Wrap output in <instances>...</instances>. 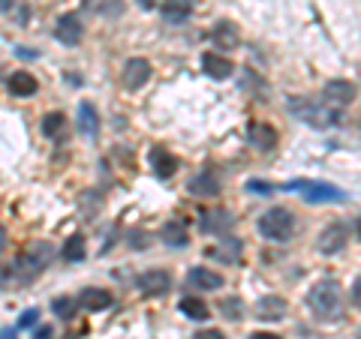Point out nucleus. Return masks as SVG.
Here are the masks:
<instances>
[{"label": "nucleus", "mask_w": 361, "mask_h": 339, "mask_svg": "<svg viewBox=\"0 0 361 339\" xmlns=\"http://www.w3.org/2000/svg\"><path fill=\"white\" fill-rule=\"evenodd\" d=\"M310 309L316 319H322V321H331L337 319V315L343 312V291H341V282H334V279H322V282H316V286L310 288Z\"/></svg>", "instance_id": "1"}, {"label": "nucleus", "mask_w": 361, "mask_h": 339, "mask_svg": "<svg viewBox=\"0 0 361 339\" xmlns=\"http://www.w3.org/2000/svg\"><path fill=\"white\" fill-rule=\"evenodd\" d=\"M289 111L295 117H304L310 123V127H316V129H325V127H337V123H341L343 117H341V111H334L331 105H316V103H310V99H289Z\"/></svg>", "instance_id": "2"}, {"label": "nucleus", "mask_w": 361, "mask_h": 339, "mask_svg": "<svg viewBox=\"0 0 361 339\" xmlns=\"http://www.w3.org/2000/svg\"><path fill=\"white\" fill-rule=\"evenodd\" d=\"M289 189H298L301 198L310 205H343L346 201V192L341 186L319 184V180H295V184H289Z\"/></svg>", "instance_id": "3"}, {"label": "nucleus", "mask_w": 361, "mask_h": 339, "mask_svg": "<svg viewBox=\"0 0 361 339\" xmlns=\"http://www.w3.org/2000/svg\"><path fill=\"white\" fill-rule=\"evenodd\" d=\"M259 231H262L268 241H289L292 231H295V219L286 207H271L262 213L259 219Z\"/></svg>", "instance_id": "4"}, {"label": "nucleus", "mask_w": 361, "mask_h": 339, "mask_svg": "<svg viewBox=\"0 0 361 339\" xmlns=\"http://www.w3.org/2000/svg\"><path fill=\"white\" fill-rule=\"evenodd\" d=\"M346 243H349V229L343 222L325 225L322 234H319V252L322 255H337L341 250H346Z\"/></svg>", "instance_id": "5"}, {"label": "nucleus", "mask_w": 361, "mask_h": 339, "mask_svg": "<svg viewBox=\"0 0 361 339\" xmlns=\"http://www.w3.org/2000/svg\"><path fill=\"white\" fill-rule=\"evenodd\" d=\"M322 99H325V105H349L355 99V84L353 82H341V78L325 82Z\"/></svg>", "instance_id": "6"}, {"label": "nucleus", "mask_w": 361, "mask_h": 339, "mask_svg": "<svg viewBox=\"0 0 361 339\" xmlns=\"http://www.w3.org/2000/svg\"><path fill=\"white\" fill-rule=\"evenodd\" d=\"M148 78H151V63L145 60V58H133L127 60V66H123V87L127 90H139L148 84Z\"/></svg>", "instance_id": "7"}, {"label": "nucleus", "mask_w": 361, "mask_h": 339, "mask_svg": "<svg viewBox=\"0 0 361 339\" xmlns=\"http://www.w3.org/2000/svg\"><path fill=\"white\" fill-rule=\"evenodd\" d=\"M169 288H172V276L166 270H148V274L139 276V291L148 298H160Z\"/></svg>", "instance_id": "8"}, {"label": "nucleus", "mask_w": 361, "mask_h": 339, "mask_svg": "<svg viewBox=\"0 0 361 339\" xmlns=\"http://www.w3.org/2000/svg\"><path fill=\"white\" fill-rule=\"evenodd\" d=\"M82 21H78V15H61L58 25H54V39H58L61 45H78L82 42Z\"/></svg>", "instance_id": "9"}, {"label": "nucleus", "mask_w": 361, "mask_h": 339, "mask_svg": "<svg viewBox=\"0 0 361 339\" xmlns=\"http://www.w3.org/2000/svg\"><path fill=\"white\" fill-rule=\"evenodd\" d=\"M286 309H289V303L283 298L265 295L262 300L256 303V319H262V321H280L286 315Z\"/></svg>", "instance_id": "10"}, {"label": "nucleus", "mask_w": 361, "mask_h": 339, "mask_svg": "<svg viewBox=\"0 0 361 339\" xmlns=\"http://www.w3.org/2000/svg\"><path fill=\"white\" fill-rule=\"evenodd\" d=\"M202 70H205V75H211V78H217V82H223V78H229L232 75V60L229 58H223V54H217V51H205L202 54Z\"/></svg>", "instance_id": "11"}, {"label": "nucleus", "mask_w": 361, "mask_h": 339, "mask_svg": "<svg viewBox=\"0 0 361 339\" xmlns=\"http://www.w3.org/2000/svg\"><path fill=\"white\" fill-rule=\"evenodd\" d=\"M247 135H250L253 148H262V151H271L277 144V129L271 127V123H262V120H253Z\"/></svg>", "instance_id": "12"}, {"label": "nucleus", "mask_w": 361, "mask_h": 339, "mask_svg": "<svg viewBox=\"0 0 361 339\" xmlns=\"http://www.w3.org/2000/svg\"><path fill=\"white\" fill-rule=\"evenodd\" d=\"M190 286L199 288V291H217V288H223V276L217 274V270L193 267L190 270Z\"/></svg>", "instance_id": "13"}, {"label": "nucleus", "mask_w": 361, "mask_h": 339, "mask_svg": "<svg viewBox=\"0 0 361 339\" xmlns=\"http://www.w3.org/2000/svg\"><path fill=\"white\" fill-rule=\"evenodd\" d=\"M211 37H214V45H217V49H235V45L241 42V33L232 21H217L211 30Z\"/></svg>", "instance_id": "14"}, {"label": "nucleus", "mask_w": 361, "mask_h": 339, "mask_svg": "<svg viewBox=\"0 0 361 339\" xmlns=\"http://www.w3.org/2000/svg\"><path fill=\"white\" fill-rule=\"evenodd\" d=\"M190 192L199 198H211V196H220V180L214 172H202L190 180Z\"/></svg>", "instance_id": "15"}, {"label": "nucleus", "mask_w": 361, "mask_h": 339, "mask_svg": "<svg viewBox=\"0 0 361 339\" xmlns=\"http://www.w3.org/2000/svg\"><path fill=\"white\" fill-rule=\"evenodd\" d=\"M229 225H232V217L223 207H214L202 217V231L205 234H223V231H229Z\"/></svg>", "instance_id": "16"}, {"label": "nucleus", "mask_w": 361, "mask_h": 339, "mask_svg": "<svg viewBox=\"0 0 361 339\" xmlns=\"http://www.w3.org/2000/svg\"><path fill=\"white\" fill-rule=\"evenodd\" d=\"M151 168L157 172V177H172L178 172V160H175V153H169L166 148H154L151 151Z\"/></svg>", "instance_id": "17"}, {"label": "nucleus", "mask_w": 361, "mask_h": 339, "mask_svg": "<svg viewBox=\"0 0 361 339\" xmlns=\"http://www.w3.org/2000/svg\"><path fill=\"white\" fill-rule=\"evenodd\" d=\"M160 237H163V243L175 246V250H184V246L190 243V231H187V225L180 222V219L166 222V225H163V231H160Z\"/></svg>", "instance_id": "18"}, {"label": "nucleus", "mask_w": 361, "mask_h": 339, "mask_svg": "<svg viewBox=\"0 0 361 339\" xmlns=\"http://www.w3.org/2000/svg\"><path fill=\"white\" fill-rule=\"evenodd\" d=\"M42 270V262L37 258V252H25V255H18L16 258V264H13V274L21 279V282H27L33 279Z\"/></svg>", "instance_id": "19"}, {"label": "nucleus", "mask_w": 361, "mask_h": 339, "mask_svg": "<svg viewBox=\"0 0 361 339\" xmlns=\"http://www.w3.org/2000/svg\"><path fill=\"white\" fill-rule=\"evenodd\" d=\"M78 307H85L90 312L106 309V307H111V295L103 291V288H85L82 295H78Z\"/></svg>", "instance_id": "20"}, {"label": "nucleus", "mask_w": 361, "mask_h": 339, "mask_svg": "<svg viewBox=\"0 0 361 339\" xmlns=\"http://www.w3.org/2000/svg\"><path fill=\"white\" fill-rule=\"evenodd\" d=\"M78 129H82L87 139H94V135L99 132V115H97V108L90 103L78 105Z\"/></svg>", "instance_id": "21"}, {"label": "nucleus", "mask_w": 361, "mask_h": 339, "mask_svg": "<svg viewBox=\"0 0 361 339\" xmlns=\"http://www.w3.org/2000/svg\"><path fill=\"white\" fill-rule=\"evenodd\" d=\"M160 13L166 21H184L193 13V0H166V4H160Z\"/></svg>", "instance_id": "22"}, {"label": "nucleus", "mask_w": 361, "mask_h": 339, "mask_svg": "<svg viewBox=\"0 0 361 339\" xmlns=\"http://www.w3.org/2000/svg\"><path fill=\"white\" fill-rule=\"evenodd\" d=\"M9 90H13L16 96H33L37 94V78L30 72H13L9 75Z\"/></svg>", "instance_id": "23"}, {"label": "nucleus", "mask_w": 361, "mask_h": 339, "mask_svg": "<svg viewBox=\"0 0 361 339\" xmlns=\"http://www.w3.org/2000/svg\"><path fill=\"white\" fill-rule=\"evenodd\" d=\"M178 309L184 312L187 319H193V321H205L208 319V303L199 300V298H184L178 303Z\"/></svg>", "instance_id": "24"}, {"label": "nucleus", "mask_w": 361, "mask_h": 339, "mask_svg": "<svg viewBox=\"0 0 361 339\" xmlns=\"http://www.w3.org/2000/svg\"><path fill=\"white\" fill-rule=\"evenodd\" d=\"M61 255L66 258V262H82V258H85V237L82 234H73L70 241L63 243Z\"/></svg>", "instance_id": "25"}, {"label": "nucleus", "mask_w": 361, "mask_h": 339, "mask_svg": "<svg viewBox=\"0 0 361 339\" xmlns=\"http://www.w3.org/2000/svg\"><path fill=\"white\" fill-rule=\"evenodd\" d=\"M63 115H61V111H49V115H45L42 117V132L45 135H49V139H58V135L63 132Z\"/></svg>", "instance_id": "26"}, {"label": "nucleus", "mask_w": 361, "mask_h": 339, "mask_svg": "<svg viewBox=\"0 0 361 339\" xmlns=\"http://www.w3.org/2000/svg\"><path fill=\"white\" fill-rule=\"evenodd\" d=\"M220 312L226 315V319H241V315H244V303L238 298H223L220 300Z\"/></svg>", "instance_id": "27"}, {"label": "nucleus", "mask_w": 361, "mask_h": 339, "mask_svg": "<svg viewBox=\"0 0 361 339\" xmlns=\"http://www.w3.org/2000/svg\"><path fill=\"white\" fill-rule=\"evenodd\" d=\"M51 307H54V312H58V315H63V319H73V315H75V300H70V298H58Z\"/></svg>", "instance_id": "28"}, {"label": "nucleus", "mask_w": 361, "mask_h": 339, "mask_svg": "<svg viewBox=\"0 0 361 339\" xmlns=\"http://www.w3.org/2000/svg\"><path fill=\"white\" fill-rule=\"evenodd\" d=\"M37 319H39V312H37V309H27L25 315H21L18 324H21V327H33V324H37Z\"/></svg>", "instance_id": "29"}, {"label": "nucleus", "mask_w": 361, "mask_h": 339, "mask_svg": "<svg viewBox=\"0 0 361 339\" xmlns=\"http://www.w3.org/2000/svg\"><path fill=\"white\" fill-rule=\"evenodd\" d=\"M196 339H226L220 331H202V333H196Z\"/></svg>", "instance_id": "30"}, {"label": "nucleus", "mask_w": 361, "mask_h": 339, "mask_svg": "<svg viewBox=\"0 0 361 339\" xmlns=\"http://www.w3.org/2000/svg\"><path fill=\"white\" fill-rule=\"evenodd\" d=\"M250 339H280L277 333H268V331H259V333H250Z\"/></svg>", "instance_id": "31"}, {"label": "nucleus", "mask_w": 361, "mask_h": 339, "mask_svg": "<svg viewBox=\"0 0 361 339\" xmlns=\"http://www.w3.org/2000/svg\"><path fill=\"white\" fill-rule=\"evenodd\" d=\"M6 243H9V237H6V229H4V225H0V252L6 250Z\"/></svg>", "instance_id": "32"}, {"label": "nucleus", "mask_w": 361, "mask_h": 339, "mask_svg": "<svg viewBox=\"0 0 361 339\" xmlns=\"http://www.w3.org/2000/svg\"><path fill=\"white\" fill-rule=\"evenodd\" d=\"M6 282H9V270H6L4 264H0V288H4V286H6Z\"/></svg>", "instance_id": "33"}, {"label": "nucleus", "mask_w": 361, "mask_h": 339, "mask_svg": "<svg viewBox=\"0 0 361 339\" xmlns=\"http://www.w3.org/2000/svg\"><path fill=\"white\" fill-rule=\"evenodd\" d=\"M103 4H106V0H85V6H87V9H99Z\"/></svg>", "instance_id": "34"}, {"label": "nucleus", "mask_w": 361, "mask_h": 339, "mask_svg": "<svg viewBox=\"0 0 361 339\" xmlns=\"http://www.w3.org/2000/svg\"><path fill=\"white\" fill-rule=\"evenodd\" d=\"M139 4H142V6H145V9H154V6H157V4H160V0H139Z\"/></svg>", "instance_id": "35"}, {"label": "nucleus", "mask_w": 361, "mask_h": 339, "mask_svg": "<svg viewBox=\"0 0 361 339\" xmlns=\"http://www.w3.org/2000/svg\"><path fill=\"white\" fill-rule=\"evenodd\" d=\"M9 6H13V0H0V15H4Z\"/></svg>", "instance_id": "36"}, {"label": "nucleus", "mask_w": 361, "mask_h": 339, "mask_svg": "<svg viewBox=\"0 0 361 339\" xmlns=\"http://www.w3.org/2000/svg\"><path fill=\"white\" fill-rule=\"evenodd\" d=\"M0 339H16V331H0Z\"/></svg>", "instance_id": "37"}]
</instances>
